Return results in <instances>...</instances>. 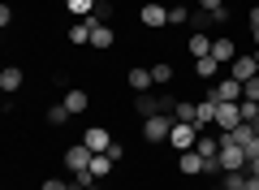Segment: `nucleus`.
<instances>
[{"label":"nucleus","mask_w":259,"mask_h":190,"mask_svg":"<svg viewBox=\"0 0 259 190\" xmlns=\"http://www.w3.org/2000/svg\"><path fill=\"white\" fill-rule=\"evenodd\" d=\"M173 112H156V117H147L143 121V138L147 143H168V134H173Z\"/></svg>","instance_id":"1"},{"label":"nucleus","mask_w":259,"mask_h":190,"mask_svg":"<svg viewBox=\"0 0 259 190\" xmlns=\"http://www.w3.org/2000/svg\"><path fill=\"white\" fill-rule=\"evenodd\" d=\"M199 134H203V130L194 126V121H173V134H168V147H173V151H190V147L199 143Z\"/></svg>","instance_id":"2"},{"label":"nucleus","mask_w":259,"mask_h":190,"mask_svg":"<svg viewBox=\"0 0 259 190\" xmlns=\"http://www.w3.org/2000/svg\"><path fill=\"white\" fill-rule=\"evenodd\" d=\"M216 160H221L225 173H238V169H246V164H250V156L242 151V147H233V143H221V156H216Z\"/></svg>","instance_id":"3"},{"label":"nucleus","mask_w":259,"mask_h":190,"mask_svg":"<svg viewBox=\"0 0 259 190\" xmlns=\"http://www.w3.org/2000/svg\"><path fill=\"white\" fill-rule=\"evenodd\" d=\"M207 95H212V100H221V104H242V100H246V95H242V82H233V78H221Z\"/></svg>","instance_id":"4"},{"label":"nucleus","mask_w":259,"mask_h":190,"mask_svg":"<svg viewBox=\"0 0 259 190\" xmlns=\"http://www.w3.org/2000/svg\"><path fill=\"white\" fill-rule=\"evenodd\" d=\"M229 78H233V82L259 78V61H255V56H233V61H229Z\"/></svg>","instance_id":"5"},{"label":"nucleus","mask_w":259,"mask_h":190,"mask_svg":"<svg viewBox=\"0 0 259 190\" xmlns=\"http://www.w3.org/2000/svg\"><path fill=\"white\" fill-rule=\"evenodd\" d=\"M91 160H95V151L87 143H74L69 151H65V169L69 173H78V169H91Z\"/></svg>","instance_id":"6"},{"label":"nucleus","mask_w":259,"mask_h":190,"mask_svg":"<svg viewBox=\"0 0 259 190\" xmlns=\"http://www.w3.org/2000/svg\"><path fill=\"white\" fill-rule=\"evenodd\" d=\"M139 22L143 26H168V5H156V0H147L139 9Z\"/></svg>","instance_id":"7"},{"label":"nucleus","mask_w":259,"mask_h":190,"mask_svg":"<svg viewBox=\"0 0 259 190\" xmlns=\"http://www.w3.org/2000/svg\"><path fill=\"white\" fill-rule=\"evenodd\" d=\"M216 126H221V134H225V130H238L242 126L238 104H221V100H216Z\"/></svg>","instance_id":"8"},{"label":"nucleus","mask_w":259,"mask_h":190,"mask_svg":"<svg viewBox=\"0 0 259 190\" xmlns=\"http://www.w3.org/2000/svg\"><path fill=\"white\" fill-rule=\"evenodd\" d=\"M112 39H117V35H112V26H104V22L95 18V13H91V48L108 52V48H112Z\"/></svg>","instance_id":"9"},{"label":"nucleus","mask_w":259,"mask_h":190,"mask_svg":"<svg viewBox=\"0 0 259 190\" xmlns=\"http://www.w3.org/2000/svg\"><path fill=\"white\" fill-rule=\"evenodd\" d=\"M194 126H199V130H212L216 126V100H212V95L194 104Z\"/></svg>","instance_id":"10"},{"label":"nucleus","mask_w":259,"mask_h":190,"mask_svg":"<svg viewBox=\"0 0 259 190\" xmlns=\"http://www.w3.org/2000/svg\"><path fill=\"white\" fill-rule=\"evenodd\" d=\"M177 169H182L186 177H194V173H203V169H207V160L190 147V151H177Z\"/></svg>","instance_id":"11"},{"label":"nucleus","mask_w":259,"mask_h":190,"mask_svg":"<svg viewBox=\"0 0 259 190\" xmlns=\"http://www.w3.org/2000/svg\"><path fill=\"white\" fill-rule=\"evenodd\" d=\"M22 82H26V73H22L18 65H5V69H0V91H5V95L22 91Z\"/></svg>","instance_id":"12"},{"label":"nucleus","mask_w":259,"mask_h":190,"mask_svg":"<svg viewBox=\"0 0 259 190\" xmlns=\"http://www.w3.org/2000/svg\"><path fill=\"white\" fill-rule=\"evenodd\" d=\"M82 143L91 147V151H108V147H112V134H108L104 126H91V130L82 134Z\"/></svg>","instance_id":"13"},{"label":"nucleus","mask_w":259,"mask_h":190,"mask_svg":"<svg viewBox=\"0 0 259 190\" xmlns=\"http://www.w3.org/2000/svg\"><path fill=\"white\" fill-rule=\"evenodd\" d=\"M212 56H216L221 65H229L233 56H238V44H233L229 35H216V39H212Z\"/></svg>","instance_id":"14"},{"label":"nucleus","mask_w":259,"mask_h":190,"mask_svg":"<svg viewBox=\"0 0 259 190\" xmlns=\"http://www.w3.org/2000/svg\"><path fill=\"white\" fill-rule=\"evenodd\" d=\"M65 108H69V117H78V112H87V104H91V95H87L82 87H74V91H65Z\"/></svg>","instance_id":"15"},{"label":"nucleus","mask_w":259,"mask_h":190,"mask_svg":"<svg viewBox=\"0 0 259 190\" xmlns=\"http://www.w3.org/2000/svg\"><path fill=\"white\" fill-rule=\"evenodd\" d=\"M186 48H190L194 61H199V56H212V35H207V30H194V35L186 39Z\"/></svg>","instance_id":"16"},{"label":"nucleus","mask_w":259,"mask_h":190,"mask_svg":"<svg viewBox=\"0 0 259 190\" xmlns=\"http://www.w3.org/2000/svg\"><path fill=\"white\" fill-rule=\"evenodd\" d=\"M125 82H130V91H151L156 82H151V69L147 65H134V69L125 73Z\"/></svg>","instance_id":"17"},{"label":"nucleus","mask_w":259,"mask_h":190,"mask_svg":"<svg viewBox=\"0 0 259 190\" xmlns=\"http://www.w3.org/2000/svg\"><path fill=\"white\" fill-rule=\"evenodd\" d=\"M69 44H74V48L91 44V18H82V22H78V26H69Z\"/></svg>","instance_id":"18"},{"label":"nucleus","mask_w":259,"mask_h":190,"mask_svg":"<svg viewBox=\"0 0 259 190\" xmlns=\"http://www.w3.org/2000/svg\"><path fill=\"white\" fill-rule=\"evenodd\" d=\"M216 69H221V61H216V56H199V61H194V73H199V78H207V82L216 78Z\"/></svg>","instance_id":"19"},{"label":"nucleus","mask_w":259,"mask_h":190,"mask_svg":"<svg viewBox=\"0 0 259 190\" xmlns=\"http://www.w3.org/2000/svg\"><path fill=\"white\" fill-rule=\"evenodd\" d=\"M65 9L78 13V18H91V13L100 9V0H65Z\"/></svg>","instance_id":"20"},{"label":"nucleus","mask_w":259,"mask_h":190,"mask_svg":"<svg viewBox=\"0 0 259 190\" xmlns=\"http://www.w3.org/2000/svg\"><path fill=\"white\" fill-rule=\"evenodd\" d=\"M112 164H117V160H112L108 151H95V160H91V173H95V177H108V173H112Z\"/></svg>","instance_id":"21"},{"label":"nucleus","mask_w":259,"mask_h":190,"mask_svg":"<svg viewBox=\"0 0 259 190\" xmlns=\"http://www.w3.org/2000/svg\"><path fill=\"white\" fill-rule=\"evenodd\" d=\"M246 181H250L246 169H238V173H221V186H225V190H246Z\"/></svg>","instance_id":"22"},{"label":"nucleus","mask_w":259,"mask_h":190,"mask_svg":"<svg viewBox=\"0 0 259 190\" xmlns=\"http://www.w3.org/2000/svg\"><path fill=\"white\" fill-rule=\"evenodd\" d=\"M151 82H156V87H168V82H173V65H151Z\"/></svg>","instance_id":"23"},{"label":"nucleus","mask_w":259,"mask_h":190,"mask_svg":"<svg viewBox=\"0 0 259 190\" xmlns=\"http://www.w3.org/2000/svg\"><path fill=\"white\" fill-rule=\"evenodd\" d=\"M238 112H242V121H246V126H255V121H259V104H255V100H242Z\"/></svg>","instance_id":"24"},{"label":"nucleus","mask_w":259,"mask_h":190,"mask_svg":"<svg viewBox=\"0 0 259 190\" xmlns=\"http://www.w3.org/2000/svg\"><path fill=\"white\" fill-rule=\"evenodd\" d=\"M65 121H69V108L65 104H52L48 108V126H65Z\"/></svg>","instance_id":"25"},{"label":"nucleus","mask_w":259,"mask_h":190,"mask_svg":"<svg viewBox=\"0 0 259 190\" xmlns=\"http://www.w3.org/2000/svg\"><path fill=\"white\" fill-rule=\"evenodd\" d=\"M173 117H177V121H194V100H177Z\"/></svg>","instance_id":"26"},{"label":"nucleus","mask_w":259,"mask_h":190,"mask_svg":"<svg viewBox=\"0 0 259 190\" xmlns=\"http://www.w3.org/2000/svg\"><path fill=\"white\" fill-rule=\"evenodd\" d=\"M186 22H190V13L182 5H168V26H186Z\"/></svg>","instance_id":"27"},{"label":"nucleus","mask_w":259,"mask_h":190,"mask_svg":"<svg viewBox=\"0 0 259 190\" xmlns=\"http://www.w3.org/2000/svg\"><path fill=\"white\" fill-rule=\"evenodd\" d=\"M190 22H194V30H207V26H216V18H212V13H203V9H199V13H190Z\"/></svg>","instance_id":"28"},{"label":"nucleus","mask_w":259,"mask_h":190,"mask_svg":"<svg viewBox=\"0 0 259 190\" xmlns=\"http://www.w3.org/2000/svg\"><path fill=\"white\" fill-rule=\"evenodd\" d=\"M242 95H246V100H255V104H259V78H250V82H242Z\"/></svg>","instance_id":"29"},{"label":"nucleus","mask_w":259,"mask_h":190,"mask_svg":"<svg viewBox=\"0 0 259 190\" xmlns=\"http://www.w3.org/2000/svg\"><path fill=\"white\" fill-rule=\"evenodd\" d=\"M199 9H203V13H221L225 0H199Z\"/></svg>","instance_id":"30"},{"label":"nucleus","mask_w":259,"mask_h":190,"mask_svg":"<svg viewBox=\"0 0 259 190\" xmlns=\"http://www.w3.org/2000/svg\"><path fill=\"white\" fill-rule=\"evenodd\" d=\"M44 190H69V181H61V177H48V181H44Z\"/></svg>","instance_id":"31"},{"label":"nucleus","mask_w":259,"mask_h":190,"mask_svg":"<svg viewBox=\"0 0 259 190\" xmlns=\"http://www.w3.org/2000/svg\"><path fill=\"white\" fill-rule=\"evenodd\" d=\"M246 169H250V177H259V156H250V164H246Z\"/></svg>","instance_id":"32"},{"label":"nucleus","mask_w":259,"mask_h":190,"mask_svg":"<svg viewBox=\"0 0 259 190\" xmlns=\"http://www.w3.org/2000/svg\"><path fill=\"white\" fill-rule=\"evenodd\" d=\"M250 26H259V5H255V9H250Z\"/></svg>","instance_id":"33"},{"label":"nucleus","mask_w":259,"mask_h":190,"mask_svg":"<svg viewBox=\"0 0 259 190\" xmlns=\"http://www.w3.org/2000/svg\"><path fill=\"white\" fill-rule=\"evenodd\" d=\"M246 190H259V177H250V181H246Z\"/></svg>","instance_id":"34"},{"label":"nucleus","mask_w":259,"mask_h":190,"mask_svg":"<svg viewBox=\"0 0 259 190\" xmlns=\"http://www.w3.org/2000/svg\"><path fill=\"white\" fill-rule=\"evenodd\" d=\"M250 35H255V48H259V26H250Z\"/></svg>","instance_id":"35"},{"label":"nucleus","mask_w":259,"mask_h":190,"mask_svg":"<svg viewBox=\"0 0 259 190\" xmlns=\"http://www.w3.org/2000/svg\"><path fill=\"white\" fill-rule=\"evenodd\" d=\"M250 56H255V61H259V48H255V52H250Z\"/></svg>","instance_id":"36"},{"label":"nucleus","mask_w":259,"mask_h":190,"mask_svg":"<svg viewBox=\"0 0 259 190\" xmlns=\"http://www.w3.org/2000/svg\"><path fill=\"white\" fill-rule=\"evenodd\" d=\"M212 190H225V186H216V181H212Z\"/></svg>","instance_id":"37"},{"label":"nucleus","mask_w":259,"mask_h":190,"mask_svg":"<svg viewBox=\"0 0 259 190\" xmlns=\"http://www.w3.org/2000/svg\"><path fill=\"white\" fill-rule=\"evenodd\" d=\"M255 130H259V121H255Z\"/></svg>","instance_id":"38"}]
</instances>
